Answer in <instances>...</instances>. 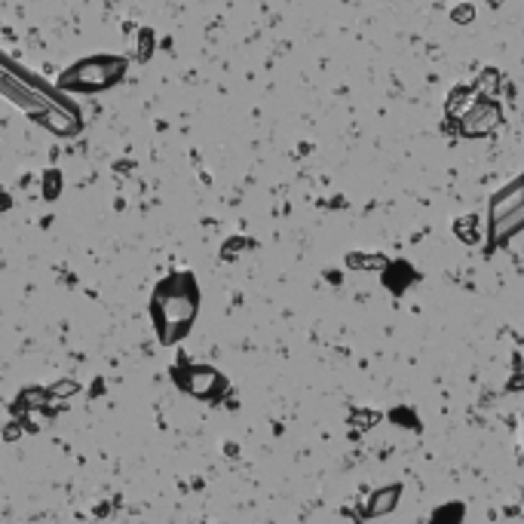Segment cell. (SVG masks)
Instances as JSON below:
<instances>
[{
	"instance_id": "6da1fadb",
	"label": "cell",
	"mask_w": 524,
	"mask_h": 524,
	"mask_svg": "<svg viewBox=\"0 0 524 524\" xmlns=\"http://www.w3.org/2000/svg\"><path fill=\"white\" fill-rule=\"evenodd\" d=\"M196 313H200V288H196L194 276H169L157 286L151 301V316L162 344H178L190 331Z\"/></svg>"
},
{
	"instance_id": "7a4b0ae2",
	"label": "cell",
	"mask_w": 524,
	"mask_h": 524,
	"mask_svg": "<svg viewBox=\"0 0 524 524\" xmlns=\"http://www.w3.org/2000/svg\"><path fill=\"white\" fill-rule=\"evenodd\" d=\"M524 230V172L500 187L487 205V252L506 245Z\"/></svg>"
},
{
	"instance_id": "3957f363",
	"label": "cell",
	"mask_w": 524,
	"mask_h": 524,
	"mask_svg": "<svg viewBox=\"0 0 524 524\" xmlns=\"http://www.w3.org/2000/svg\"><path fill=\"white\" fill-rule=\"evenodd\" d=\"M123 77H126V59H120V55H92V59H83V62H77V65H71L65 74L59 77V86L65 92L92 95V92L117 86Z\"/></svg>"
},
{
	"instance_id": "277c9868",
	"label": "cell",
	"mask_w": 524,
	"mask_h": 524,
	"mask_svg": "<svg viewBox=\"0 0 524 524\" xmlns=\"http://www.w3.org/2000/svg\"><path fill=\"white\" fill-rule=\"evenodd\" d=\"M503 123V104L497 98L485 95L481 92V98H476V104L469 108V114L460 120V135L466 138H485L491 135L494 129H500Z\"/></svg>"
},
{
	"instance_id": "5b68a950",
	"label": "cell",
	"mask_w": 524,
	"mask_h": 524,
	"mask_svg": "<svg viewBox=\"0 0 524 524\" xmlns=\"http://www.w3.org/2000/svg\"><path fill=\"white\" fill-rule=\"evenodd\" d=\"M172 377L178 380L190 395H196V399H215V395H221L224 386H227L224 374L209 365H181L172 371Z\"/></svg>"
},
{
	"instance_id": "8992f818",
	"label": "cell",
	"mask_w": 524,
	"mask_h": 524,
	"mask_svg": "<svg viewBox=\"0 0 524 524\" xmlns=\"http://www.w3.org/2000/svg\"><path fill=\"white\" fill-rule=\"evenodd\" d=\"M37 123L46 126L53 135H62V138H71V135L80 132V117H77L74 111H68V104H55V108L40 117Z\"/></svg>"
},
{
	"instance_id": "52a82bcc",
	"label": "cell",
	"mask_w": 524,
	"mask_h": 524,
	"mask_svg": "<svg viewBox=\"0 0 524 524\" xmlns=\"http://www.w3.org/2000/svg\"><path fill=\"white\" fill-rule=\"evenodd\" d=\"M478 98V86H454L448 92V102H445V111H448L451 120H463L469 114V108Z\"/></svg>"
},
{
	"instance_id": "ba28073f",
	"label": "cell",
	"mask_w": 524,
	"mask_h": 524,
	"mask_svg": "<svg viewBox=\"0 0 524 524\" xmlns=\"http://www.w3.org/2000/svg\"><path fill=\"white\" fill-rule=\"evenodd\" d=\"M402 497V485H393V487H380L377 494H374L371 500H368L365 506V515H371V518H377V515H386L395 509V503Z\"/></svg>"
},
{
	"instance_id": "9c48e42d",
	"label": "cell",
	"mask_w": 524,
	"mask_h": 524,
	"mask_svg": "<svg viewBox=\"0 0 524 524\" xmlns=\"http://www.w3.org/2000/svg\"><path fill=\"white\" fill-rule=\"evenodd\" d=\"M384 276H386L384 286H386V288H393L395 294H402V292H405V288L411 286V282L417 279L414 270H411L408 264H389L386 270H384Z\"/></svg>"
},
{
	"instance_id": "30bf717a",
	"label": "cell",
	"mask_w": 524,
	"mask_h": 524,
	"mask_svg": "<svg viewBox=\"0 0 524 524\" xmlns=\"http://www.w3.org/2000/svg\"><path fill=\"white\" fill-rule=\"evenodd\" d=\"M346 267L350 270H380L384 273L389 267V261L384 254H365V252H350L346 254Z\"/></svg>"
},
{
	"instance_id": "8fae6325",
	"label": "cell",
	"mask_w": 524,
	"mask_h": 524,
	"mask_svg": "<svg viewBox=\"0 0 524 524\" xmlns=\"http://www.w3.org/2000/svg\"><path fill=\"white\" fill-rule=\"evenodd\" d=\"M53 399V393L49 389H22L16 399V405H12V411H22V408H37L44 405V402Z\"/></svg>"
},
{
	"instance_id": "7c38bea8",
	"label": "cell",
	"mask_w": 524,
	"mask_h": 524,
	"mask_svg": "<svg viewBox=\"0 0 524 524\" xmlns=\"http://www.w3.org/2000/svg\"><path fill=\"white\" fill-rule=\"evenodd\" d=\"M454 227H457V239H463V243H469V245L478 243V218L476 215L460 218Z\"/></svg>"
},
{
	"instance_id": "4fadbf2b",
	"label": "cell",
	"mask_w": 524,
	"mask_h": 524,
	"mask_svg": "<svg viewBox=\"0 0 524 524\" xmlns=\"http://www.w3.org/2000/svg\"><path fill=\"white\" fill-rule=\"evenodd\" d=\"M500 71H494V68H487V71H481V77H478V92H485V95H491V92H497L500 89Z\"/></svg>"
},
{
	"instance_id": "5bb4252c",
	"label": "cell",
	"mask_w": 524,
	"mask_h": 524,
	"mask_svg": "<svg viewBox=\"0 0 524 524\" xmlns=\"http://www.w3.org/2000/svg\"><path fill=\"white\" fill-rule=\"evenodd\" d=\"M59 190H62V172H59V169H53V172L44 175V196H46V200H55V196H59Z\"/></svg>"
},
{
	"instance_id": "9a60e30c",
	"label": "cell",
	"mask_w": 524,
	"mask_h": 524,
	"mask_svg": "<svg viewBox=\"0 0 524 524\" xmlns=\"http://www.w3.org/2000/svg\"><path fill=\"white\" fill-rule=\"evenodd\" d=\"M153 55V31L151 28H141L138 31V59L147 62Z\"/></svg>"
},
{
	"instance_id": "2e32d148",
	"label": "cell",
	"mask_w": 524,
	"mask_h": 524,
	"mask_svg": "<svg viewBox=\"0 0 524 524\" xmlns=\"http://www.w3.org/2000/svg\"><path fill=\"white\" fill-rule=\"evenodd\" d=\"M380 420V414L377 411H356L353 414V427H359V429H368V427H374V423Z\"/></svg>"
},
{
	"instance_id": "e0dca14e",
	"label": "cell",
	"mask_w": 524,
	"mask_h": 524,
	"mask_svg": "<svg viewBox=\"0 0 524 524\" xmlns=\"http://www.w3.org/2000/svg\"><path fill=\"white\" fill-rule=\"evenodd\" d=\"M77 380H62V384H55V386H49V393H53V399H68V395H74L77 393Z\"/></svg>"
},
{
	"instance_id": "ac0fdd59",
	"label": "cell",
	"mask_w": 524,
	"mask_h": 524,
	"mask_svg": "<svg viewBox=\"0 0 524 524\" xmlns=\"http://www.w3.org/2000/svg\"><path fill=\"white\" fill-rule=\"evenodd\" d=\"M451 19H454L457 25L472 22V19H476V6H472V3H460V6H454V12H451Z\"/></svg>"
},
{
	"instance_id": "d6986e66",
	"label": "cell",
	"mask_w": 524,
	"mask_h": 524,
	"mask_svg": "<svg viewBox=\"0 0 524 524\" xmlns=\"http://www.w3.org/2000/svg\"><path fill=\"white\" fill-rule=\"evenodd\" d=\"M249 239H243V236H233V239H227V243H224V249H221V254L224 258H236V252L239 249H249Z\"/></svg>"
},
{
	"instance_id": "ffe728a7",
	"label": "cell",
	"mask_w": 524,
	"mask_h": 524,
	"mask_svg": "<svg viewBox=\"0 0 524 524\" xmlns=\"http://www.w3.org/2000/svg\"><path fill=\"white\" fill-rule=\"evenodd\" d=\"M393 420H395V423H405V429H420V417H414V414H411V411H405V408L393 411Z\"/></svg>"
},
{
	"instance_id": "44dd1931",
	"label": "cell",
	"mask_w": 524,
	"mask_h": 524,
	"mask_svg": "<svg viewBox=\"0 0 524 524\" xmlns=\"http://www.w3.org/2000/svg\"><path fill=\"white\" fill-rule=\"evenodd\" d=\"M506 389H509V393H521V389H524V371H515L512 380L506 384Z\"/></svg>"
},
{
	"instance_id": "7402d4cb",
	"label": "cell",
	"mask_w": 524,
	"mask_h": 524,
	"mask_svg": "<svg viewBox=\"0 0 524 524\" xmlns=\"http://www.w3.org/2000/svg\"><path fill=\"white\" fill-rule=\"evenodd\" d=\"M3 438H6V442L19 438V423H10V427H6V433H3Z\"/></svg>"
},
{
	"instance_id": "603a6c76",
	"label": "cell",
	"mask_w": 524,
	"mask_h": 524,
	"mask_svg": "<svg viewBox=\"0 0 524 524\" xmlns=\"http://www.w3.org/2000/svg\"><path fill=\"white\" fill-rule=\"evenodd\" d=\"M457 515H460V509H448V512H442V509H438L436 518H457Z\"/></svg>"
}]
</instances>
